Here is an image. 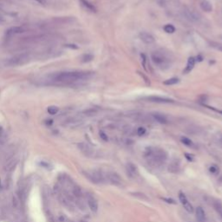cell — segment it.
<instances>
[{
	"label": "cell",
	"mask_w": 222,
	"mask_h": 222,
	"mask_svg": "<svg viewBox=\"0 0 222 222\" xmlns=\"http://www.w3.org/2000/svg\"><path fill=\"white\" fill-rule=\"evenodd\" d=\"M34 1H36V2H37V3H39V4H44V0H34Z\"/></svg>",
	"instance_id": "cell-31"
},
{
	"label": "cell",
	"mask_w": 222,
	"mask_h": 222,
	"mask_svg": "<svg viewBox=\"0 0 222 222\" xmlns=\"http://www.w3.org/2000/svg\"><path fill=\"white\" fill-rule=\"evenodd\" d=\"M152 116H153V118H154L156 122H158L159 123H161V124H166V123H168V120H167V118H166L164 116H162V115H161V114H158V113L153 114Z\"/></svg>",
	"instance_id": "cell-19"
},
{
	"label": "cell",
	"mask_w": 222,
	"mask_h": 222,
	"mask_svg": "<svg viewBox=\"0 0 222 222\" xmlns=\"http://www.w3.org/2000/svg\"><path fill=\"white\" fill-rule=\"evenodd\" d=\"M79 1H80L81 5H82L83 7H85V9H87L88 11L92 12H96L95 7L91 3H89V1H87V0H79Z\"/></svg>",
	"instance_id": "cell-17"
},
{
	"label": "cell",
	"mask_w": 222,
	"mask_h": 222,
	"mask_svg": "<svg viewBox=\"0 0 222 222\" xmlns=\"http://www.w3.org/2000/svg\"><path fill=\"white\" fill-rule=\"evenodd\" d=\"M179 200H180L181 205L183 206V207L185 208L186 211H187L190 213L193 212V207L192 204L189 202V200H187V196L183 193H181V192L179 193Z\"/></svg>",
	"instance_id": "cell-6"
},
{
	"label": "cell",
	"mask_w": 222,
	"mask_h": 222,
	"mask_svg": "<svg viewBox=\"0 0 222 222\" xmlns=\"http://www.w3.org/2000/svg\"><path fill=\"white\" fill-rule=\"evenodd\" d=\"M180 141L184 145H186L187 147H193V142L187 137H181Z\"/></svg>",
	"instance_id": "cell-23"
},
{
	"label": "cell",
	"mask_w": 222,
	"mask_h": 222,
	"mask_svg": "<svg viewBox=\"0 0 222 222\" xmlns=\"http://www.w3.org/2000/svg\"><path fill=\"white\" fill-rule=\"evenodd\" d=\"M217 112H219V113H220V114H222V111H220V110H216Z\"/></svg>",
	"instance_id": "cell-33"
},
{
	"label": "cell",
	"mask_w": 222,
	"mask_h": 222,
	"mask_svg": "<svg viewBox=\"0 0 222 222\" xmlns=\"http://www.w3.org/2000/svg\"><path fill=\"white\" fill-rule=\"evenodd\" d=\"M5 132H4V129L3 127L0 125V143H3L5 141Z\"/></svg>",
	"instance_id": "cell-27"
},
{
	"label": "cell",
	"mask_w": 222,
	"mask_h": 222,
	"mask_svg": "<svg viewBox=\"0 0 222 222\" xmlns=\"http://www.w3.org/2000/svg\"><path fill=\"white\" fill-rule=\"evenodd\" d=\"M83 174L89 180V181L99 184L102 183L104 180L103 175L101 172L99 171H89V172H83Z\"/></svg>",
	"instance_id": "cell-5"
},
{
	"label": "cell",
	"mask_w": 222,
	"mask_h": 222,
	"mask_svg": "<svg viewBox=\"0 0 222 222\" xmlns=\"http://www.w3.org/2000/svg\"><path fill=\"white\" fill-rule=\"evenodd\" d=\"M48 113L51 116H54V115H57L59 111V108L56 107V106H50L47 109Z\"/></svg>",
	"instance_id": "cell-22"
},
{
	"label": "cell",
	"mask_w": 222,
	"mask_h": 222,
	"mask_svg": "<svg viewBox=\"0 0 222 222\" xmlns=\"http://www.w3.org/2000/svg\"><path fill=\"white\" fill-rule=\"evenodd\" d=\"M12 200H13V206H14L16 208H18V207L19 206V205H20V201H19L18 198L17 196H13Z\"/></svg>",
	"instance_id": "cell-28"
},
{
	"label": "cell",
	"mask_w": 222,
	"mask_h": 222,
	"mask_svg": "<svg viewBox=\"0 0 222 222\" xmlns=\"http://www.w3.org/2000/svg\"><path fill=\"white\" fill-rule=\"evenodd\" d=\"M148 161L155 165H161L167 160V153L158 148H148L145 153Z\"/></svg>",
	"instance_id": "cell-2"
},
{
	"label": "cell",
	"mask_w": 222,
	"mask_h": 222,
	"mask_svg": "<svg viewBox=\"0 0 222 222\" xmlns=\"http://www.w3.org/2000/svg\"><path fill=\"white\" fill-rule=\"evenodd\" d=\"M218 168H217V166H215V165H212V166H211L210 168H209V171H210V173H212V174H216L217 172H218Z\"/></svg>",
	"instance_id": "cell-30"
},
{
	"label": "cell",
	"mask_w": 222,
	"mask_h": 222,
	"mask_svg": "<svg viewBox=\"0 0 222 222\" xmlns=\"http://www.w3.org/2000/svg\"><path fill=\"white\" fill-rule=\"evenodd\" d=\"M17 164H18V161L15 160V159H12V160L11 161H9V163L7 164V166H6V168H5V170H6V171H12V169L15 168V167L17 166Z\"/></svg>",
	"instance_id": "cell-20"
},
{
	"label": "cell",
	"mask_w": 222,
	"mask_h": 222,
	"mask_svg": "<svg viewBox=\"0 0 222 222\" xmlns=\"http://www.w3.org/2000/svg\"><path fill=\"white\" fill-rule=\"evenodd\" d=\"M140 38L147 44H151L155 43V37L148 32L140 33Z\"/></svg>",
	"instance_id": "cell-11"
},
{
	"label": "cell",
	"mask_w": 222,
	"mask_h": 222,
	"mask_svg": "<svg viewBox=\"0 0 222 222\" xmlns=\"http://www.w3.org/2000/svg\"><path fill=\"white\" fill-rule=\"evenodd\" d=\"M200 8L202 11H204L206 12H210L212 11V5L209 1H207V0H204V1H202L200 3Z\"/></svg>",
	"instance_id": "cell-16"
},
{
	"label": "cell",
	"mask_w": 222,
	"mask_h": 222,
	"mask_svg": "<svg viewBox=\"0 0 222 222\" xmlns=\"http://www.w3.org/2000/svg\"><path fill=\"white\" fill-rule=\"evenodd\" d=\"M126 169H127V173L130 176V177H136L138 174V170H137V168L135 164L133 163H128L127 164V167H126Z\"/></svg>",
	"instance_id": "cell-12"
},
{
	"label": "cell",
	"mask_w": 222,
	"mask_h": 222,
	"mask_svg": "<svg viewBox=\"0 0 222 222\" xmlns=\"http://www.w3.org/2000/svg\"><path fill=\"white\" fill-rule=\"evenodd\" d=\"M148 100H149L150 101H155V102H161V103H169V102H173L174 101L172 99H168V98H163V97H160V96H149L147 98Z\"/></svg>",
	"instance_id": "cell-14"
},
{
	"label": "cell",
	"mask_w": 222,
	"mask_h": 222,
	"mask_svg": "<svg viewBox=\"0 0 222 222\" xmlns=\"http://www.w3.org/2000/svg\"><path fill=\"white\" fill-rule=\"evenodd\" d=\"M146 132H147V130H146V129H145L144 127H139V128L137 129V130H136V133H137V135H138L139 136H144V135L146 134Z\"/></svg>",
	"instance_id": "cell-26"
},
{
	"label": "cell",
	"mask_w": 222,
	"mask_h": 222,
	"mask_svg": "<svg viewBox=\"0 0 222 222\" xmlns=\"http://www.w3.org/2000/svg\"><path fill=\"white\" fill-rule=\"evenodd\" d=\"M91 72L84 71H66L52 76V80L59 83H72L75 82L88 79L91 76Z\"/></svg>",
	"instance_id": "cell-1"
},
{
	"label": "cell",
	"mask_w": 222,
	"mask_h": 222,
	"mask_svg": "<svg viewBox=\"0 0 222 222\" xmlns=\"http://www.w3.org/2000/svg\"><path fill=\"white\" fill-rule=\"evenodd\" d=\"M164 31L167 32V33H174L175 31V28L174 25H166L164 26Z\"/></svg>",
	"instance_id": "cell-24"
},
{
	"label": "cell",
	"mask_w": 222,
	"mask_h": 222,
	"mask_svg": "<svg viewBox=\"0 0 222 222\" xmlns=\"http://www.w3.org/2000/svg\"><path fill=\"white\" fill-rule=\"evenodd\" d=\"M93 58H94V57H93L92 55H90V54H85V55L82 57V61L83 63H89V62L92 61Z\"/></svg>",
	"instance_id": "cell-25"
},
{
	"label": "cell",
	"mask_w": 222,
	"mask_h": 222,
	"mask_svg": "<svg viewBox=\"0 0 222 222\" xmlns=\"http://www.w3.org/2000/svg\"><path fill=\"white\" fill-rule=\"evenodd\" d=\"M29 61V55L28 54H20L16 55L8 60L5 61V65L7 66H18L26 63Z\"/></svg>",
	"instance_id": "cell-4"
},
{
	"label": "cell",
	"mask_w": 222,
	"mask_h": 222,
	"mask_svg": "<svg viewBox=\"0 0 222 222\" xmlns=\"http://www.w3.org/2000/svg\"><path fill=\"white\" fill-rule=\"evenodd\" d=\"M25 31V30L24 27L14 26V27H12V28H10L9 30L6 31V36L7 37H12V36L17 35V34H21Z\"/></svg>",
	"instance_id": "cell-7"
},
{
	"label": "cell",
	"mask_w": 222,
	"mask_h": 222,
	"mask_svg": "<svg viewBox=\"0 0 222 222\" xmlns=\"http://www.w3.org/2000/svg\"><path fill=\"white\" fill-rule=\"evenodd\" d=\"M196 219L199 222H203L206 219V214H205V211L201 206H198L196 208Z\"/></svg>",
	"instance_id": "cell-15"
},
{
	"label": "cell",
	"mask_w": 222,
	"mask_h": 222,
	"mask_svg": "<svg viewBox=\"0 0 222 222\" xmlns=\"http://www.w3.org/2000/svg\"><path fill=\"white\" fill-rule=\"evenodd\" d=\"M81 222H86V221H81Z\"/></svg>",
	"instance_id": "cell-36"
},
{
	"label": "cell",
	"mask_w": 222,
	"mask_h": 222,
	"mask_svg": "<svg viewBox=\"0 0 222 222\" xmlns=\"http://www.w3.org/2000/svg\"><path fill=\"white\" fill-rule=\"evenodd\" d=\"M1 187H2L1 186V180H0V188H1Z\"/></svg>",
	"instance_id": "cell-35"
},
{
	"label": "cell",
	"mask_w": 222,
	"mask_h": 222,
	"mask_svg": "<svg viewBox=\"0 0 222 222\" xmlns=\"http://www.w3.org/2000/svg\"><path fill=\"white\" fill-rule=\"evenodd\" d=\"M87 203H88V206L89 207V209L94 212H96L97 210H98V203L96 201V200L91 196V195H89L88 198H87Z\"/></svg>",
	"instance_id": "cell-8"
},
{
	"label": "cell",
	"mask_w": 222,
	"mask_h": 222,
	"mask_svg": "<svg viewBox=\"0 0 222 222\" xmlns=\"http://www.w3.org/2000/svg\"><path fill=\"white\" fill-rule=\"evenodd\" d=\"M183 15H184L185 18H187L190 22H197V21H199V17L193 12H192L190 10L185 9L183 11Z\"/></svg>",
	"instance_id": "cell-9"
},
{
	"label": "cell",
	"mask_w": 222,
	"mask_h": 222,
	"mask_svg": "<svg viewBox=\"0 0 222 222\" xmlns=\"http://www.w3.org/2000/svg\"><path fill=\"white\" fill-rule=\"evenodd\" d=\"M151 59L155 65H156L160 69H167L169 67V60L168 58L160 51H154L151 54Z\"/></svg>",
	"instance_id": "cell-3"
},
{
	"label": "cell",
	"mask_w": 222,
	"mask_h": 222,
	"mask_svg": "<svg viewBox=\"0 0 222 222\" xmlns=\"http://www.w3.org/2000/svg\"><path fill=\"white\" fill-rule=\"evenodd\" d=\"M195 65V58L194 57H189L187 60V67L184 70L185 73H189L194 67Z\"/></svg>",
	"instance_id": "cell-18"
},
{
	"label": "cell",
	"mask_w": 222,
	"mask_h": 222,
	"mask_svg": "<svg viewBox=\"0 0 222 222\" xmlns=\"http://www.w3.org/2000/svg\"></svg>",
	"instance_id": "cell-37"
},
{
	"label": "cell",
	"mask_w": 222,
	"mask_h": 222,
	"mask_svg": "<svg viewBox=\"0 0 222 222\" xmlns=\"http://www.w3.org/2000/svg\"><path fill=\"white\" fill-rule=\"evenodd\" d=\"M178 82H179V79H178L177 77H173V78H170V79L166 80V81L163 82V84L168 85V86H170V85H174V84H176V83H178Z\"/></svg>",
	"instance_id": "cell-21"
},
{
	"label": "cell",
	"mask_w": 222,
	"mask_h": 222,
	"mask_svg": "<svg viewBox=\"0 0 222 222\" xmlns=\"http://www.w3.org/2000/svg\"><path fill=\"white\" fill-rule=\"evenodd\" d=\"M186 157L188 159V161H193V158H192V156H191V157H189V155H186Z\"/></svg>",
	"instance_id": "cell-32"
},
{
	"label": "cell",
	"mask_w": 222,
	"mask_h": 222,
	"mask_svg": "<svg viewBox=\"0 0 222 222\" xmlns=\"http://www.w3.org/2000/svg\"><path fill=\"white\" fill-rule=\"evenodd\" d=\"M78 148L82 152V154H84L87 156H91L92 149H91V148L88 144H86V143H80V144H78Z\"/></svg>",
	"instance_id": "cell-13"
},
{
	"label": "cell",
	"mask_w": 222,
	"mask_h": 222,
	"mask_svg": "<svg viewBox=\"0 0 222 222\" xmlns=\"http://www.w3.org/2000/svg\"><path fill=\"white\" fill-rule=\"evenodd\" d=\"M219 50H222V46H219Z\"/></svg>",
	"instance_id": "cell-34"
},
{
	"label": "cell",
	"mask_w": 222,
	"mask_h": 222,
	"mask_svg": "<svg viewBox=\"0 0 222 222\" xmlns=\"http://www.w3.org/2000/svg\"><path fill=\"white\" fill-rule=\"evenodd\" d=\"M99 135H100V137H101V139H102L103 141H105V142H107L108 140V136L103 132V131H100V133H99Z\"/></svg>",
	"instance_id": "cell-29"
},
{
	"label": "cell",
	"mask_w": 222,
	"mask_h": 222,
	"mask_svg": "<svg viewBox=\"0 0 222 222\" xmlns=\"http://www.w3.org/2000/svg\"><path fill=\"white\" fill-rule=\"evenodd\" d=\"M108 177L109 181L115 185H121L122 180H123L121 176L116 173H109L108 174Z\"/></svg>",
	"instance_id": "cell-10"
}]
</instances>
